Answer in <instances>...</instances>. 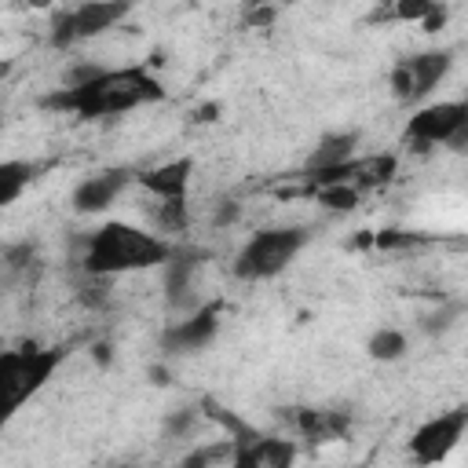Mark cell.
Returning a JSON list of instances; mask_svg holds the SVG:
<instances>
[{
    "instance_id": "cell-1",
    "label": "cell",
    "mask_w": 468,
    "mask_h": 468,
    "mask_svg": "<svg viewBox=\"0 0 468 468\" xmlns=\"http://www.w3.org/2000/svg\"><path fill=\"white\" fill-rule=\"evenodd\" d=\"M165 88L157 77L146 73V66H121V69H99L88 80H73L62 91L48 95L44 106L66 110L77 117H113L124 110H135L143 102H157Z\"/></svg>"
},
{
    "instance_id": "cell-2",
    "label": "cell",
    "mask_w": 468,
    "mask_h": 468,
    "mask_svg": "<svg viewBox=\"0 0 468 468\" xmlns=\"http://www.w3.org/2000/svg\"><path fill=\"white\" fill-rule=\"evenodd\" d=\"M176 245H168L161 234H150L132 223H106L88 238L84 249V271L88 274H128V271H146L161 267L172 256Z\"/></svg>"
},
{
    "instance_id": "cell-3",
    "label": "cell",
    "mask_w": 468,
    "mask_h": 468,
    "mask_svg": "<svg viewBox=\"0 0 468 468\" xmlns=\"http://www.w3.org/2000/svg\"><path fill=\"white\" fill-rule=\"evenodd\" d=\"M303 245H307V227H267V230H256L241 245V252L234 256V274L245 278V282L274 278L300 256Z\"/></svg>"
},
{
    "instance_id": "cell-4",
    "label": "cell",
    "mask_w": 468,
    "mask_h": 468,
    "mask_svg": "<svg viewBox=\"0 0 468 468\" xmlns=\"http://www.w3.org/2000/svg\"><path fill=\"white\" fill-rule=\"evenodd\" d=\"M66 358L62 347H37V344H26L18 351H4L0 355V388H4V406L7 413H15L29 395H37L55 366Z\"/></svg>"
},
{
    "instance_id": "cell-5",
    "label": "cell",
    "mask_w": 468,
    "mask_h": 468,
    "mask_svg": "<svg viewBox=\"0 0 468 468\" xmlns=\"http://www.w3.org/2000/svg\"><path fill=\"white\" fill-rule=\"evenodd\" d=\"M128 7H132V0H84L73 11H62L51 22V44L66 48V44L99 37V33L113 29L128 15Z\"/></svg>"
},
{
    "instance_id": "cell-6",
    "label": "cell",
    "mask_w": 468,
    "mask_h": 468,
    "mask_svg": "<svg viewBox=\"0 0 468 468\" xmlns=\"http://www.w3.org/2000/svg\"><path fill=\"white\" fill-rule=\"evenodd\" d=\"M464 128H468V99H450V102L420 106L406 124V139L417 150H428V146H439V143L450 146Z\"/></svg>"
},
{
    "instance_id": "cell-7",
    "label": "cell",
    "mask_w": 468,
    "mask_h": 468,
    "mask_svg": "<svg viewBox=\"0 0 468 468\" xmlns=\"http://www.w3.org/2000/svg\"><path fill=\"white\" fill-rule=\"evenodd\" d=\"M468 431V406L446 410L439 417H428L413 435H410V453L417 464H439L453 453V446Z\"/></svg>"
},
{
    "instance_id": "cell-8",
    "label": "cell",
    "mask_w": 468,
    "mask_h": 468,
    "mask_svg": "<svg viewBox=\"0 0 468 468\" xmlns=\"http://www.w3.org/2000/svg\"><path fill=\"white\" fill-rule=\"evenodd\" d=\"M450 73V51H420L391 69V91L399 102H420Z\"/></svg>"
},
{
    "instance_id": "cell-9",
    "label": "cell",
    "mask_w": 468,
    "mask_h": 468,
    "mask_svg": "<svg viewBox=\"0 0 468 468\" xmlns=\"http://www.w3.org/2000/svg\"><path fill=\"white\" fill-rule=\"evenodd\" d=\"M292 461H296V446L289 439H263V435L249 431L234 446V464H241V468H285Z\"/></svg>"
},
{
    "instance_id": "cell-10",
    "label": "cell",
    "mask_w": 468,
    "mask_h": 468,
    "mask_svg": "<svg viewBox=\"0 0 468 468\" xmlns=\"http://www.w3.org/2000/svg\"><path fill=\"white\" fill-rule=\"evenodd\" d=\"M216 329H219V303H205L190 318L176 322L165 333V347L168 351H197L216 336Z\"/></svg>"
},
{
    "instance_id": "cell-11",
    "label": "cell",
    "mask_w": 468,
    "mask_h": 468,
    "mask_svg": "<svg viewBox=\"0 0 468 468\" xmlns=\"http://www.w3.org/2000/svg\"><path fill=\"white\" fill-rule=\"evenodd\" d=\"M128 186V172L124 168H110V172H99V176H88L77 183L73 190V205L80 212H102L106 205H113V197Z\"/></svg>"
},
{
    "instance_id": "cell-12",
    "label": "cell",
    "mask_w": 468,
    "mask_h": 468,
    "mask_svg": "<svg viewBox=\"0 0 468 468\" xmlns=\"http://www.w3.org/2000/svg\"><path fill=\"white\" fill-rule=\"evenodd\" d=\"M190 172H194V161H190V157H176V161H165V165L143 172L139 183H143L154 197H161V201H176V197H186Z\"/></svg>"
},
{
    "instance_id": "cell-13",
    "label": "cell",
    "mask_w": 468,
    "mask_h": 468,
    "mask_svg": "<svg viewBox=\"0 0 468 468\" xmlns=\"http://www.w3.org/2000/svg\"><path fill=\"white\" fill-rule=\"evenodd\" d=\"M292 424H296L300 435H307L314 442L340 439L347 431V417L344 413H333V410H296L292 413Z\"/></svg>"
},
{
    "instance_id": "cell-14",
    "label": "cell",
    "mask_w": 468,
    "mask_h": 468,
    "mask_svg": "<svg viewBox=\"0 0 468 468\" xmlns=\"http://www.w3.org/2000/svg\"><path fill=\"white\" fill-rule=\"evenodd\" d=\"M197 252L190 249H172V256L165 260V289H168V300L172 303H183L186 292H190V278L197 271Z\"/></svg>"
},
{
    "instance_id": "cell-15",
    "label": "cell",
    "mask_w": 468,
    "mask_h": 468,
    "mask_svg": "<svg viewBox=\"0 0 468 468\" xmlns=\"http://www.w3.org/2000/svg\"><path fill=\"white\" fill-rule=\"evenodd\" d=\"M29 179H33V168L26 161H4L0 165V205H11Z\"/></svg>"
},
{
    "instance_id": "cell-16",
    "label": "cell",
    "mask_w": 468,
    "mask_h": 468,
    "mask_svg": "<svg viewBox=\"0 0 468 468\" xmlns=\"http://www.w3.org/2000/svg\"><path fill=\"white\" fill-rule=\"evenodd\" d=\"M314 194H318V205H325V208H333V212H347V208H355V205H358V186H355L351 179L322 183Z\"/></svg>"
},
{
    "instance_id": "cell-17",
    "label": "cell",
    "mask_w": 468,
    "mask_h": 468,
    "mask_svg": "<svg viewBox=\"0 0 468 468\" xmlns=\"http://www.w3.org/2000/svg\"><path fill=\"white\" fill-rule=\"evenodd\" d=\"M402 351H406V333H399V329H377L369 336V355L380 358V362H391Z\"/></svg>"
},
{
    "instance_id": "cell-18",
    "label": "cell",
    "mask_w": 468,
    "mask_h": 468,
    "mask_svg": "<svg viewBox=\"0 0 468 468\" xmlns=\"http://www.w3.org/2000/svg\"><path fill=\"white\" fill-rule=\"evenodd\" d=\"M157 223H161V230H165V234L186 230V197L161 201V208H157Z\"/></svg>"
},
{
    "instance_id": "cell-19",
    "label": "cell",
    "mask_w": 468,
    "mask_h": 468,
    "mask_svg": "<svg viewBox=\"0 0 468 468\" xmlns=\"http://www.w3.org/2000/svg\"><path fill=\"white\" fill-rule=\"evenodd\" d=\"M435 7H439L435 0H395L391 15H395V18H410V22H424Z\"/></svg>"
},
{
    "instance_id": "cell-20",
    "label": "cell",
    "mask_w": 468,
    "mask_h": 468,
    "mask_svg": "<svg viewBox=\"0 0 468 468\" xmlns=\"http://www.w3.org/2000/svg\"><path fill=\"white\" fill-rule=\"evenodd\" d=\"M29 4H37V7H44V4H48V0H29Z\"/></svg>"
}]
</instances>
